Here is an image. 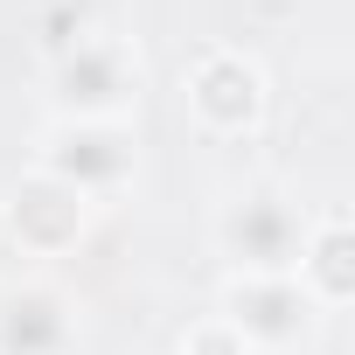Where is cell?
I'll use <instances>...</instances> for the list:
<instances>
[{
  "label": "cell",
  "instance_id": "cell-3",
  "mask_svg": "<svg viewBox=\"0 0 355 355\" xmlns=\"http://www.w3.org/2000/svg\"><path fill=\"white\" fill-rule=\"evenodd\" d=\"M42 91H49V119H132L139 98H146L139 42L132 35H112V28L70 35L49 56Z\"/></svg>",
  "mask_w": 355,
  "mask_h": 355
},
{
  "label": "cell",
  "instance_id": "cell-4",
  "mask_svg": "<svg viewBox=\"0 0 355 355\" xmlns=\"http://www.w3.org/2000/svg\"><path fill=\"white\" fill-rule=\"evenodd\" d=\"M182 112L209 139H251L272 119V77L251 49L209 42V49H196L182 63Z\"/></svg>",
  "mask_w": 355,
  "mask_h": 355
},
{
  "label": "cell",
  "instance_id": "cell-2",
  "mask_svg": "<svg viewBox=\"0 0 355 355\" xmlns=\"http://www.w3.org/2000/svg\"><path fill=\"white\" fill-rule=\"evenodd\" d=\"M306 223L313 209L279 189V182H244L216 202L209 216V244L216 258L230 265V279H286L300 265V244H306Z\"/></svg>",
  "mask_w": 355,
  "mask_h": 355
},
{
  "label": "cell",
  "instance_id": "cell-9",
  "mask_svg": "<svg viewBox=\"0 0 355 355\" xmlns=\"http://www.w3.org/2000/svg\"><path fill=\"white\" fill-rule=\"evenodd\" d=\"M174 355H258L244 334H230L216 313H202L196 327H182V341H174Z\"/></svg>",
  "mask_w": 355,
  "mask_h": 355
},
{
  "label": "cell",
  "instance_id": "cell-8",
  "mask_svg": "<svg viewBox=\"0 0 355 355\" xmlns=\"http://www.w3.org/2000/svg\"><path fill=\"white\" fill-rule=\"evenodd\" d=\"M300 293L320 306V313H341L355 300V230L341 209H320L306 223V244H300V265H293Z\"/></svg>",
  "mask_w": 355,
  "mask_h": 355
},
{
  "label": "cell",
  "instance_id": "cell-1",
  "mask_svg": "<svg viewBox=\"0 0 355 355\" xmlns=\"http://www.w3.org/2000/svg\"><path fill=\"white\" fill-rule=\"evenodd\" d=\"M139 125L132 119H49L35 132L28 174L84 196L91 209H112L132 182H139Z\"/></svg>",
  "mask_w": 355,
  "mask_h": 355
},
{
  "label": "cell",
  "instance_id": "cell-7",
  "mask_svg": "<svg viewBox=\"0 0 355 355\" xmlns=\"http://www.w3.org/2000/svg\"><path fill=\"white\" fill-rule=\"evenodd\" d=\"M0 223H8V244H15L21 258H70V251L91 237L98 209H91L84 196L42 182V174H21V182L8 189V202H0Z\"/></svg>",
  "mask_w": 355,
  "mask_h": 355
},
{
  "label": "cell",
  "instance_id": "cell-6",
  "mask_svg": "<svg viewBox=\"0 0 355 355\" xmlns=\"http://www.w3.org/2000/svg\"><path fill=\"white\" fill-rule=\"evenodd\" d=\"M0 355H84V300L56 279L0 286Z\"/></svg>",
  "mask_w": 355,
  "mask_h": 355
},
{
  "label": "cell",
  "instance_id": "cell-5",
  "mask_svg": "<svg viewBox=\"0 0 355 355\" xmlns=\"http://www.w3.org/2000/svg\"><path fill=\"white\" fill-rule=\"evenodd\" d=\"M216 320L230 327V334H244L258 355H300V348H313V334H320V306L300 293V279L286 272V279H223V293H216Z\"/></svg>",
  "mask_w": 355,
  "mask_h": 355
}]
</instances>
